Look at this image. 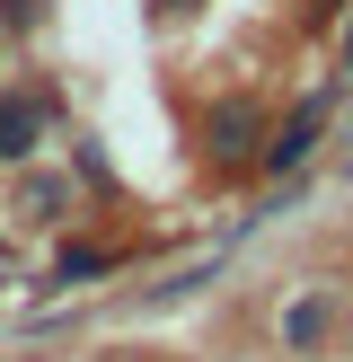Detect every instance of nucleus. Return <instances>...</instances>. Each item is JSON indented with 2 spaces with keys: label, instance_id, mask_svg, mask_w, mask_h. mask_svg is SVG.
<instances>
[{
  "label": "nucleus",
  "instance_id": "nucleus-4",
  "mask_svg": "<svg viewBox=\"0 0 353 362\" xmlns=\"http://www.w3.org/2000/svg\"><path fill=\"white\" fill-rule=\"evenodd\" d=\"M282 336H292V345H318V336H327V310H318V300H309V310H292V318H282Z\"/></svg>",
  "mask_w": 353,
  "mask_h": 362
},
{
  "label": "nucleus",
  "instance_id": "nucleus-3",
  "mask_svg": "<svg viewBox=\"0 0 353 362\" xmlns=\"http://www.w3.org/2000/svg\"><path fill=\"white\" fill-rule=\"evenodd\" d=\"M27 151H35V115L0 98V159H27Z\"/></svg>",
  "mask_w": 353,
  "mask_h": 362
},
{
  "label": "nucleus",
  "instance_id": "nucleus-2",
  "mask_svg": "<svg viewBox=\"0 0 353 362\" xmlns=\"http://www.w3.org/2000/svg\"><path fill=\"white\" fill-rule=\"evenodd\" d=\"M212 151L247 159V151H256V115H247V106H221V115H212Z\"/></svg>",
  "mask_w": 353,
  "mask_h": 362
},
{
  "label": "nucleus",
  "instance_id": "nucleus-1",
  "mask_svg": "<svg viewBox=\"0 0 353 362\" xmlns=\"http://www.w3.org/2000/svg\"><path fill=\"white\" fill-rule=\"evenodd\" d=\"M309 141H318V106H300V115H292V124L274 133V151H265V168H300V159H309Z\"/></svg>",
  "mask_w": 353,
  "mask_h": 362
}]
</instances>
